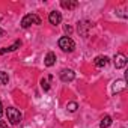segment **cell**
Masks as SVG:
<instances>
[{
    "label": "cell",
    "instance_id": "cell-10",
    "mask_svg": "<svg viewBox=\"0 0 128 128\" xmlns=\"http://www.w3.org/2000/svg\"><path fill=\"white\" fill-rule=\"evenodd\" d=\"M45 66H53L54 63H56V54L53 53V51H50V53H47V56H45Z\"/></svg>",
    "mask_w": 128,
    "mask_h": 128
},
{
    "label": "cell",
    "instance_id": "cell-14",
    "mask_svg": "<svg viewBox=\"0 0 128 128\" xmlns=\"http://www.w3.org/2000/svg\"><path fill=\"white\" fill-rule=\"evenodd\" d=\"M77 102H74V101H71V102H68L66 104V108H68V112H71V113H74L76 110H77Z\"/></svg>",
    "mask_w": 128,
    "mask_h": 128
},
{
    "label": "cell",
    "instance_id": "cell-2",
    "mask_svg": "<svg viewBox=\"0 0 128 128\" xmlns=\"http://www.w3.org/2000/svg\"><path fill=\"white\" fill-rule=\"evenodd\" d=\"M32 24H41V18L36 14H27V15H24L23 20H21V27L23 29H27Z\"/></svg>",
    "mask_w": 128,
    "mask_h": 128
},
{
    "label": "cell",
    "instance_id": "cell-12",
    "mask_svg": "<svg viewBox=\"0 0 128 128\" xmlns=\"http://www.w3.org/2000/svg\"><path fill=\"white\" fill-rule=\"evenodd\" d=\"M8 82H9V77H8V72H0V84L2 86H5V84H8Z\"/></svg>",
    "mask_w": 128,
    "mask_h": 128
},
{
    "label": "cell",
    "instance_id": "cell-9",
    "mask_svg": "<svg viewBox=\"0 0 128 128\" xmlns=\"http://www.w3.org/2000/svg\"><path fill=\"white\" fill-rule=\"evenodd\" d=\"M62 8H65V9H74L78 6V2H76V0H62L60 2Z\"/></svg>",
    "mask_w": 128,
    "mask_h": 128
},
{
    "label": "cell",
    "instance_id": "cell-20",
    "mask_svg": "<svg viewBox=\"0 0 128 128\" xmlns=\"http://www.w3.org/2000/svg\"><path fill=\"white\" fill-rule=\"evenodd\" d=\"M3 116V106H2V102H0V118Z\"/></svg>",
    "mask_w": 128,
    "mask_h": 128
},
{
    "label": "cell",
    "instance_id": "cell-6",
    "mask_svg": "<svg viewBox=\"0 0 128 128\" xmlns=\"http://www.w3.org/2000/svg\"><path fill=\"white\" fill-rule=\"evenodd\" d=\"M108 57L107 56H96L95 59H94V65L96 66V68H104V66H107L108 65Z\"/></svg>",
    "mask_w": 128,
    "mask_h": 128
},
{
    "label": "cell",
    "instance_id": "cell-8",
    "mask_svg": "<svg viewBox=\"0 0 128 128\" xmlns=\"http://www.w3.org/2000/svg\"><path fill=\"white\" fill-rule=\"evenodd\" d=\"M125 88H126V84H125V80H116V82L113 83V88H112V90H113V94H119V92H122Z\"/></svg>",
    "mask_w": 128,
    "mask_h": 128
},
{
    "label": "cell",
    "instance_id": "cell-5",
    "mask_svg": "<svg viewBox=\"0 0 128 128\" xmlns=\"http://www.w3.org/2000/svg\"><path fill=\"white\" fill-rule=\"evenodd\" d=\"M76 78V72L72 70H62L60 71V80L65 82V83H70Z\"/></svg>",
    "mask_w": 128,
    "mask_h": 128
},
{
    "label": "cell",
    "instance_id": "cell-3",
    "mask_svg": "<svg viewBox=\"0 0 128 128\" xmlns=\"http://www.w3.org/2000/svg\"><path fill=\"white\" fill-rule=\"evenodd\" d=\"M6 114H8V119L11 120V124H20V120H21V113H20L17 108L9 107V108L6 110Z\"/></svg>",
    "mask_w": 128,
    "mask_h": 128
},
{
    "label": "cell",
    "instance_id": "cell-17",
    "mask_svg": "<svg viewBox=\"0 0 128 128\" xmlns=\"http://www.w3.org/2000/svg\"><path fill=\"white\" fill-rule=\"evenodd\" d=\"M0 128H9V126H8V124L5 120H2V122H0Z\"/></svg>",
    "mask_w": 128,
    "mask_h": 128
},
{
    "label": "cell",
    "instance_id": "cell-21",
    "mask_svg": "<svg viewBox=\"0 0 128 128\" xmlns=\"http://www.w3.org/2000/svg\"><path fill=\"white\" fill-rule=\"evenodd\" d=\"M5 53H8V48H2V50H0V54H5Z\"/></svg>",
    "mask_w": 128,
    "mask_h": 128
},
{
    "label": "cell",
    "instance_id": "cell-11",
    "mask_svg": "<svg viewBox=\"0 0 128 128\" xmlns=\"http://www.w3.org/2000/svg\"><path fill=\"white\" fill-rule=\"evenodd\" d=\"M112 122H113V120H112V118H110L108 114H106V116L101 119V122H100V126H101V128H108V126L112 125Z\"/></svg>",
    "mask_w": 128,
    "mask_h": 128
},
{
    "label": "cell",
    "instance_id": "cell-4",
    "mask_svg": "<svg viewBox=\"0 0 128 128\" xmlns=\"http://www.w3.org/2000/svg\"><path fill=\"white\" fill-rule=\"evenodd\" d=\"M113 62H114V66H116L118 70L125 68V66H126V56H125V54H122V53H118V54L114 56Z\"/></svg>",
    "mask_w": 128,
    "mask_h": 128
},
{
    "label": "cell",
    "instance_id": "cell-7",
    "mask_svg": "<svg viewBox=\"0 0 128 128\" xmlns=\"http://www.w3.org/2000/svg\"><path fill=\"white\" fill-rule=\"evenodd\" d=\"M48 21H50L51 24H54V26L60 24V21H62V14H60V12H57V11L50 12V15H48Z\"/></svg>",
    "mask_w": 128,
    "mask_h": 128
},
{
    "label": "cell",
    "instance_id": "cell-15",
    "mask_svg": "<svg viewBox=\"0 0 128 128\" xmlns=\"http://www.w3.org/2000/svg\"><path fill=\"white\" fill-rule=\"evenodd\" d=\"M48 80H50V78H42V80H41V86H42V89H44L45 92L50 89V82H48Z\"/></svg>",
    "mask_w": 128,
    "mask_h": 128
},
{
    "label": "cell",
    "instance_id": "cell-1",
    "mask_svg": "<svg viewBox=\"0 0 128 128\" xmlns=\"http://www.w3.org/2000/svg\"><path fill=\"white\" fill-rule=\"evenodd\" d=\"M57 44H59V47H60L63 51H68V53L74 51V48H76V42H74L70 36H62Z\"/></svg>",
    "mask_w": 128,
    "mask_h": 128
},
{
    "label": "cell",
    "instance_id": "cell-13",
    "mask_svg": "<svg viewBox=\"0 0 128 128\" xmlns=\"http://www.w3.org/2000/svg\"><path fill=\"white\" fill-rule=\"evenodd\" d=\"M86 27H90V24H89V23H82V24H78V32H80L83 36H86V35H88Z\"/></svg>",
    "mask_w": 128,
    "mask_h": 128
},
{
    "label": "cell",
    "instance_id": "cell-19",
    "mask_svg": "<svg viewBox=\"0 0 128 128\" xmlns=\"http://www.w3.org/2000/svg\"><path fill=\"white\" fill-rule=\"evenodd\" d=\"M2 36H6V32L3 29H0V38H2Z\"/></svg>",
    "mask_w": 128,
    "mask_h": 128
},
{
    "label": "cell",
    "instance_id": "cell-18",
    "mask_svg": "<svg viewBox=\"0 0 128 128\" xmlns=\"http://www.w3.org/2000/svg\"><path fill=\"white\" fill-rule=\"evenodd\" d=\"M65 32H66V33H71V32H72V27H71V26H65Z\"/></svg>",
    "mask_w": 128,
    "mask_h": 128
},
{
    "label": "cell",
    "instance_id": "cell-16",
    "mask_svg": "<svg viewBox=\"0 0 128 128\" xmlns=\"http://www.w3.org/2000/svg\"><path fill=\"white\" fill-rule=\"evenodd\" d=\"M20 45H21V41H15V42H14L11 47H8V51H15V50H17Z\"/></svg>",
    "mask_w": 128,
    "mask_h": 128
}]
</instances>
